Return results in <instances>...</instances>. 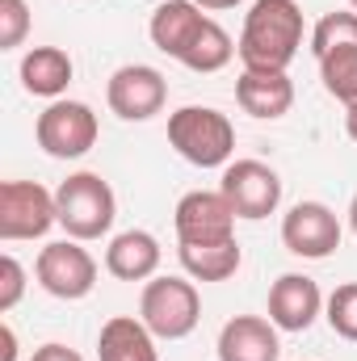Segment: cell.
Instances as JSON below:
<instances>
[{
  "mask_svg": "<svg viewBox=\"0 0 357 361\" xmlns=\"http://www.w3.org/2000/svg\"><path fill=\"white\" fill-rule=\"evenodd\" d=\"M303 8L298 0H253L236 55L253 72H286L303 47Z\"/></svg>",
  "mask_w": 357,
  "mask_h": 361,
  "instance_id": "6da1fadb",
  "label": "cell"
},
{
  "mask_svg": "<svg viewBox=\"0 0 357 361\" xmlns=\"http://www.w3.org/2000/svg\"><path fill=\"white\" fill-rule=\"evenodd\" d=\"M169 143L193 169H227L236 152V126L210 105H181L169 114Z\"/></svg>",
  "mask_w": 357,
  "mask_h": 361,
  "instance_id": "7a4b0ae2",
  "label": "cell"
},
{
  "mask_svg": "<svg viewBox=\"0 0 357 361\" xmlns=\"http://www.w3.org/2000/svg\"><path fill=\"white\" fill-rule=\"evenodd\" d=\"M55 210H59V227L68 231V240L85 244V240L109 235L114 214H118V197L101 173H72L55 189Z\"/></svg>",
  "mask_w": 357,
  "mask_h": 361,
  "instance_id": "3957f363",
  "label": "cell"
},
{
  "mask_svg": "<svg viewBox=\"0 0 357 361\" xmlns=\"http://www.w3.org/2000/svg\"><path fill=\"white\" fill-rule=\"evenodd\" d=\"M139 319L156 341H185L202 319V298L189 277H152L139 298Z\"/></svg>",
  "mask_w": 357,
  "mask_h": 361,
  "instance_id": "277c9868",
  "label": "cell"
},
{
  "mask_svg": "<svg viewBox=\"0 0 357 361\" xmlns=\"http://www.w3.org/2000/svg\"><path fill=\"white\" fill-rule=\"evenodd\" d=\"M59 223L55 193L38 180H4L0 185V240H42Z\"/></svg>",
  "mask_w": 357,
  "mask_h": 361,
  "instance_id": "5b68a950",
  "label": "cell"
},
{
  "mask_svg": "<svg viewBox=\"0 0 357 361\" xmlns=\"http://www.w3.org/2000/svg\"><path fill=\"white\" fill-rule=\"evenodd\" d=\"M97 135H101L97 114L85 101H51L38 114V122H34L38 147L47 156H55V160H80V156H89Z\"/></svg>",
  "mask_w": 357,
  "mask_h": 361,
  "instance_id": "8992f818",
  "label": "cell"
},
{
  "mask_svg": "<svg viewBox=\"0 0 357 361\" xmlns=\"http://www.w3.org/2000/svg\"><path fill=\"white\" fill-rule=\"evenodd\" d=\"M34 277L51 298L76 302V298H89L97 286V261L89 257V248H80V240H59L38 252Z\"/></svg>",
  "mask_w": 357,
  "mask_h": 361,
  "instance_id": "52a82bcc",
  "label": "cell"
},
{
  "mask_svg": "<svg viewBox=\"0 0 357 361\" xmlns=\"http://www.w3.org/2000/svg\"><path fill=\"white\" fill-rule=\"evenodd\" d=\"M219 193L231 202L236 219L257 223V219H269L282 206V177L261 160H236V164L223 169Z\"/></svg>",
  "mask_w": 357,
  "mask_h": 361,
  "instance_id": "ba28073f",
  "label": "cell"
},
{
  "mask_svg": "<svg viewBox=\"0 0 357 361\" xmlns=\"http://www.w3.org/2000/svg\"><path fill=\"white\" fill-rule=\"evenodd\" d=\"M105 101L109 109L122 118V122H147L164 109L169 101V80L160 68H147V63H126L109 76L105 85Z\"/></svg>",
  "mask_w": 357,
  "mask_h": 361,
  "instance_id": "9c48e42d",
  "label": "cell"
},
{
  "mask_svg": "<svg viewBox=\"0 0 357 361\" xmlns=\"http://www.w3.org/2000/svg\"><path fill=\"white\" fill-rule=\"evenodd\" d=\"M173 227H177V244H223L236 240V210L219 189L214 193L193 189L177 202Z\"/></svg>",
  "mask_w": 357,
  "mask_h": 361,
  "instance_id": "30bf717a",
  "label": "cell"
},
{
  "mask_svg": "<svg viewBox=\"0 0 357 361\" xmlns=\"http://www.w3.org/2000/svg\"><path fill=\"white\" fill-rule=\"evenodd\" d=\"M282 244L303 261H324L341 248V219L324 202H298L282 219Z\"/></svg>",
  "mask_w": 357,
  "mask_h": 361,
  "instance_id": "8fae6325",
  "label": "cell"
},
{
  "mask_svg": "<svg viewBox=\"0 0 357 361\" xmlns=\"http://www.w3.org/2000/svg\"><path fill=\"white\" fill-rule=\"evenodd\" d=\"M324 311V294L303 273H282L269 286V319L277 332H307L315 315Z\"/></svg>",
  "mask_w": 357,
  "mask_h": 361,
  "instance_id": "7c38bea8",
  "label": "cell"
},
{
  "mask_svg": "<svg viewBox=\"0 0 357 361\" xmlns=\"http://www.w3.org/2000/svg\"><path fill=\"white\" fill-rule=\"evenodd\" d=\"M282 357V341L273 319L261 315H236L223 324L219 332V361H277Z\"/></svg>",
  "mask_w": 357,
  "mask_h": 361,
  "instance_id": "4fadbf2b",
  "label": "cell"
},
{
  "mask_svg": "<svg viewBox=\"0 0 357 361\" xmlns=\"http://www.w3.org/2000/svg\"><path fill=\"white\" fill-rule=\"evenodd\" d=\"M202 25H206V13H202L193 0H164V4L152 13L147 34H152L156 51H164L169 59L181 63V55L193 47V38L202 34Z\"/></svg>",
  "mask_w": 357,
  "mask_h": 361,
  "instance_id": "5bb4252c",
  "label": "cell"
},
{
  "mask_svg": "<svg viewBox=\"0 0 357 361\" xmlns=\"http://www.w3.org/2000/svg\"><path fill=\"white\" fill-rule=\"evenodd\" d=\"M236 101H240L244 114H253L261 122H273V118L290 114L294 85H290L286 72H253V68H244L240 80H236Z\"/></svg>",
  "mask_w": 357,
  "mask_h": 361,
  "instance_id": "9a60e30c",
  "label": "cell"
},
{
  "mask_svg": "<svg viewBox=\"0 0 357 361\" xmlns=\"http://www.w3.org/2000/svg\"><path fill=\"white\" fill-rule=\"evenodd\" d=\"M160 240L152 235V231H122V235H114L109 240V248H105V269L114 273L118 281H147V277H156L160 269Z\"/></svg>",
  "mask_w": 357,
  "mask_h": 361,
  "instance_id": "2e32d148",
  "label": "cell"
},
{
  "mask_svg": "<svg viewBox=\"0 0 357 361\" xmlns=\"http://www.w3.org/2000/svg\"><path fill=\"white\" fill-rule=\"evenodd\" d=\"M97 357L101 361H160V353H156V336H152V328L143 319L114 315V319L101 324Z\"/></svg>",
  "mask_w": 357,
  "mask_h": 361,
  "instance_id": "e0dca14e",
  "label": "cell"
},
{
  "mask_svg": "<svg viewBox=\"0 0 357 361\" xmlns=\"http://www.w3.org/2000/svg\"><path fill=\"white\" fill-rule=\"evenodd\" d=\"M72 55L63 47H34L21 55V89L30 97H51L59 101V92L72 85Z\"/></svg>",
  "mask_w": 357,
  "mask_h": 361,
  "instance_id": "ac0fdd59",
  "label": "cell"
},
{
  "mask_svg": "<svg viewBox=\"0 0 357 361\" xmlns=\"http://www.w3.org/2000/svg\"><path fill=\"white\" fill-rule=\"evenodd\" d=\"M177 257H181V269L193 281H227L244 261L236 240H223V244H177Z\"/></svg>",
  "mask_w": 357,
  "mask_h": 361,
  "instance_id": "d6986e66",
  "label": "cell"
},
{
  "mask_svg": "<svg viewBox=\"0 0 357 361\" xmlns=\"http://www.w3.org/2000/svg\"><path fill=\"white\" fill-rule=\"evenodd\" d=\"M231 55H236V42H231V34L219 25V21H210L206 17V25H202V34L193 38V47L181 55V63L189 68V72H223L227 63H231Z\"/></svg>",
  "mask_w": 357,
  "mask_h": 361,
  "instance_id": "ffe728a7",
  "label": "cell"
},
{
  "mask_svg": "<svg viewBox=\"0 0 357 361\" xmlns=\"http://www.w3.org/2000/svg\"><path fill=\"white\" fill-rule=\"evenodd\" d=\"M320 80H324L328 97H337L341 105H353L357 101V47L324 55L320 59Z\"/></svg>",
  "mask_w": 357,
  "mask_h": 361,
  "instance_id": "44dd1931",
  "label": "cell"
},
{
  "mask_svg": "<svg viewBox=\"0 0 357 361\" xmlns=\"http://www.w3.org/2000/svg\"><path fill=\"white\" fill-rule=\"evenodd\" d=\"M345 47H357V13H324L311 30V55L324 59Z\"/></svg>",
  "mask_w": 357,
  "mask_h": 361,
  "instance_id": "7402d4cb",
  "label": "cell"
},
{
  "mask_svg": "<svg viewBox=\"0 0 357 361\" xmlns=\"http://www.w3.org/2000/svg\"><path fill=\"white\" fill-rule=\"evenodd\" d=\"M328 328L341 336V341H357V281H345L332 290L328 298Z\"/></svg>",
  "mask_w": 357,
  "mask_h": 361,
  "instance_id": "603a6c76",
  "label": "cell"
},
{
  "mask_svg": "<svg viewBox=\"0 0 357 361\" xmlns=\"http://www.w3.org/2000/svg\"><path fill=\"white\" fill-rule=\"evenodd\" d=\"M30 34V4L25 0H0V51H17Z\"/></svg>",
  "mask_w": 357,
  "mask_h": 361,
  "instance_id": "cb8c5ba5",
  "label": "cell"
},
{
  "mask_svg": "<svg viewBox=\"0 0 357 361\" xmlns=\"http://www.w3.org/2000/svg\"><path fill=\"white\" fill-rule=\"evenodd\" d=\"M21 294H25V269H21V261L17 257H0V315H8L17 302H21Z\"/></svg>",
  "mask_w": 357,
  "mask_h": 361,
  "instance_id": "d4e9b609",
  "label": "cell"
},
{
  "mask_svg": "<svg viewBox=\"0 0 357 361\" xmlns=\"http://www.w3.org/2000/svg\"><path fill=\"white\" fill-rule=\"evenodd\" d=\"M30 361H85L76 349H68V345H59V341H51V345H42V349H34V357Z\"/></svg>",
  "mask_w": 357,
  "mask_h": 361,
  "instance_id": "484cf974",
  "label": "cell"
},
{
  "mask_svg": "<svg viewBox=\"0 0 357 361\" xmlns=\"http://www.w3.org/2000/svg\"><path fill=\"white\" fill-rule=\"evenodd\" d=\"M0 361H17V332L0 324Z\"/></svg>",
  "mask_w": 357,
  "mask_h": 361,
  "instance_id": "4316f807",
  "label": "cell"
},
{
  "mask_svg": "<svg viewBox=\"0 0 357 361\" xmlns=\"http://www.w3.org/2000/svg\"><path fill=\"white\" fill-rule=\"evenodd\" d=\"M345 130H349V139L357 143V101L353 105H345Z\"/></svg>",
  "mask_w": 357,
  "mask_h": 361,
  "instance_id": "83f0119b",
  "label": "cell"
},
{
  "mask_svg": "<svg viewBox=\"0 0 357 361\" xmlns=\"http://www.w3.org/2000/svg\"><path fill=\"white\" fill-rule=\"evenodd\" d=\"M198 8H236L240 0H193Z\"/></svg>",
  "mask_w": 357,
  "mask_h": 361,
  "instance_id": "f1b7e54d",
  "label": "cell"
},
{
  "mask_svg": "<svg viewBox=\"0 0 357 361\" xmlns=\"http://www.w3.org/2000/svg\"><path fill=\"white\" fill-rule=\"evenodd\" d=\"M349 227H353V235H357V193H353V202H349Z\"/></svg>",
  "mask_w": 357,
  "mask_h": 361,
  "instance_id": "f546056e",
  "label": "cell"
},
{
  "mask_svg": "<svg viewBox=\"0 0 357 361\" xmlns=\"http://www.w3.org/2000/svg\"><path fill=\"white\" fill-rule=\"evenodd\" d=\"M349 8H353V13H357V0H349Z\"/></svg>",
  "mask_w": 357,
  "mask_h": 361,
  "instance_id": "4dcf8cb0",
  "label": "cell"
}]
</instances>
